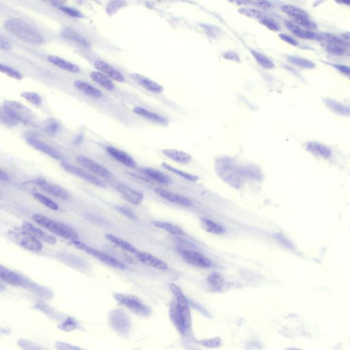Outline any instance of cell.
Masks as SVG:
<instances>
[{
	"label": "cell",
	"mask_w": 350,
	"mask_h": 350,
	"mask_svg": "<svg viewBox=\"0 0 350 350\" xmlns=\"http://www.w3.org/2000/svg\"><path fill=\"white\" fill-rule=\"evenodd\" d=\"M279 37L281 38V39L283 40V41H285V43L293 45V46H298V42H297L295 38H292V36H289L288 34H281L279 35Z\"/></svg>",
	"instance_id": "obj_57"
},
{
	"label": "cell",
	"mask_w": 350,
	"mask_h": 350,
	"mask_svg": "<svg viewBox=\"0 0 350 350\" xmlns=\"http://www.w3.org/2000/svg\"><path fill=\"white\" fill-rule=\"evenodd\" d=\"M72 243L75 245V247L83 250L85 253L90 255V256L97 259L98 260L100 261L103 263L106 264V265L110 266V267H113V268L115 269H125L126 267L123 262H120V261L117 260V259L114 258V257L110 256V255H108V254L103 253V252H101L100 250L95 249V248L88 246L87 245L84 244V243L80 242V241H73Z\"/></svg>",
	"instance_id": "obj_6"
},
{
	"label": "cell",
	"mask_w": 350,
	"mask_h": 350,
	"mask_svg": "<svg viewBox=\"0 0 350 350\" xmlns=\"http://www.w3.org/2000/svg\"><path fill=\"white\" fill-rule=\"evenodd\" d=\"M5 29L26 43L41 45L44 43L43 35L34 26L19 19H10L4 24Z\"/></svg>",
	"instance_id": "obj_1"
},
{
	"label": "cell",
	"mask_w": 350,
	"mask_h": 350,
	"mask_svg": "<svg viewBox=\"0 0 350 350\" xmlns=\"http://www.w3.org/2000/svg\"><path fill=\"white\" fill-rule=\"evenodd\" d=\"M170 289H171L172 293L174 294L175 300L177 303L178 310H179V312L181 313L185 327L188 330L190 328L191 323H192L188 300H187L181 289L176 286V285L171 284V286H170Z\"/></svg>",
	"instance_id": "obj_7"
},
{
	"label": "cell",
	"mask_w": 350,
	"mask_h": 350,
	"mask_svg": "<svg viewBox=\"0 0 350 350\" xmlns=\"http://www.w3.org/2000/svg\"><path fill=\"white\" fill-rule=\"evenodd\" d=\"M339 3H344V4L347 5V6H350V1H339Z\"/></svg>",
	"instance_id": "obj_63"
},
{
	"label": "cell",
	"mask_w": 350,
	"mask_h": 350,
	"mask_svg": "<svg viewBox=\"0 0 350 350\" xmlns=\"http://www.w3.org/2000/svg\"><path fill=\"white\" fill-rule=\"evenodd\" d=\"M134 113L137 114L139 116L144 117V118L148 119L150 121L156 122V123L161 124V125H166L168 120L164 117L161 116L158 114L153 113L149 110L145 109V108L136 107L134 109Z\"/></svg>",
	"instance_id": "obj_31"
},
{
	"label": "cell",
	"mask_w": 350,
	"mask_h": 350,
	"mask_svg": "<svg viewBox=\"0 0 350 350\" xmlns=\"http://www.w3.org/2000/svg\"><path fill=\"white\" fill-rule=\"evenodd\" d=\"M206 281L210 289L215 292L221 290L225 285V278L221 274L217 272L210 274Z\"/></svg>",
	"instance_id": "obj_37"
},
{
	"label": "cell",
	"mask_w": 350,
	"mask_h": 350,
	"mask_svg": "<svg viewBox=\"0 0 350 350\" xmlns=\"http://www.w3.org/2000/svg\"><path fill=\"white\" fill-rule=\"evenodd\" d=\"M282 11L291 17L293 20L302 18V17H309V13L305 10L293 5H283L281 7Z\"/></svg>",
	"instance_id": "obj_35"
},
{
	"label": "cell",
	"mask_w": 350,
	"mask_h": 350,
	"mask_svg": "<svg viewBox=\"0 0 350 350\" xmlns=\"http://www.w3.org/2000/svg\"><path fill=\"white\" fill-rule=\"evenodd\" d=\"M61 166H62V169L64 171L70 173V174L78 176V177L85 180L86 181L88 182L91 184L96 185V186L99 187V188H106V185L102 180L98 178L97 176H94V175L90 174V173L85 171V170L75 167L74 166L70 165L67 163H62Z\"/></svg>",
	"instance_id": "obj_9"
},
{
	"label": "cell",
	"mask_w": 350,
	"mask_h": 350,
	"mask_svg": "<svg viewBox=\"0 0 350 350\" xmlns=\"http://www.w3.org/2000/svg\"><path fill=\"white\" fill-rule=\"evenodd\" d=\"M77 160L80 165L85 167L90 172L93 173L94 175L106 178H111L113 176V173L108 171L106 168L95 161L91 160L88 157L84 156V155H79Z\"/></svg>",
	"instance_id": "obj_11"
},
{
	"label": "cell",
	"mask_w": 350,
	"mask_h": 350,
	"mask_svg": "<svg viewBox=\"0 0 350 350\" xmlns=\"http://www.w3.org/2000/svg\"><path fill=\"white\" fill-rule=\"evenodd\" d=\"M15 237L17 239V242L22 247L29 250V251L38 253L43 248L42 241L37 238L31 235L29 233L26 232L22 229V232L15 233Z\"/></svg>",
	"instance_id": "obj_10"
},
{
	"label": "cell",
	"mask_w": 350,
	"mask_h": 350,
	"mask_svg": "<svg viewBox=\"0 0 350 350\" xmlns=\"http://www.w3.org/2000/svg\"><path fill=\"white\" fill-rule=\"evenodd\" d=\"M29 143L31 146L34 147V148L38 150H40L42 153L47 154L49 156L57 159V160H61L62 159V155L57 149H55L54 147L51 146L50 145L43 143V142L38 141V140L34 139V138H29Z\"/></svg>",
	"instance_id": "obj_23"
},
{
	"label": "cell",
	"mask_w": 350,
	"mask_h": 350,
	"mask_svg": "<svg viewBox=\"0 0 350 350\" xmlns=\"http://www.w3.org/2000/svg\"><path fill=\"white\" fill-rule=\"evenodd\" d=\"M61 34L64 37L74 41L75 43H78L79 45H82V46L85 47H90V43L86 39V38L84 37L82 35L79 34L78 31L74 30V29L66 28V29H62Z\"/></svg>",
	"instance_id": "obj_33"
},
{
	"label": "cell",
	"mask_w": 350,
	"mask_h": 350,
	"mask_svg": "<svg viewBox=\"0 0 350 350\" xmlns=\"http://www.w3.org/2000/svg\"><path fill=\"white\" fill-rule=\"evenodd\" d=\"M162 153L169 158L170 160L181 164H189L192 160V157L190 154L185 153L184 151L177 149H164L162 150Z\"/></svg>",
	"instance_id": "obj_25"
},
{
	"label": "cell",
	"mask_w": 350,
	"mask_h": 350,
	"mask_svg": "<svg viewBox=\"0 0 350 350\" xmlns=\"http://www.w3.org/2000/svg\"><path fill=\"white\" fill-rule=\"evenodd\" d=\"M333 66L339 72L350 78V66L341 64H334Z\"/></svg>",
	"instance_id": "obj_56"
},
{
	"label": "cell",
	"mask_w": 350,
	"mask_h": 350,
	"mask_svg": "<svg viewBox=\"0 0 350 350\" xmlns=\"http://www.w3.org/2000/svg\"><path fill=\"white\" fill-rule=\"evenodd\" d=\"M90 78L94 82L104 88L106 90H113L115 88V85L110 80V78L100 72H92L90 74Z\"/></svg>",
	"instance_id": "obj_38"
},
{
	"label": "cell",
	"mask_w": 350,
	"mask_h": 350,
	"mask_svg": "<svg viewBox=\"0 0 350 350\" xmlns=\"http://www.w3.org/2000/svg\"><path fill=\"white\" fill-rule=\"evenodd\" d=\"M179 254L184 262L194 267L199 268H208L211 267V260L203 254L194 250L183 249L179 250Z\"/></svg>",
	"instance_id": "obj_8"
},
{
	"label": "cell",
	"mask_w": 350,
	"mask_h": 350,
	"mask_svg": "<svg viewBox=\"0 0 350 350\" xmlns=\"http://www.w3.org/2000/svg\"><path fill=\"white\" fill-rule=\"evenodd\" d=\"M0 47H1V50H9L11 48V45H10L8 40L3 37H1V40H0Z\"/></svg>",
	"instance_id": "obj_59"
},
{
	"label": "cell",
	"mask_w": 350,
	"mask_h": 350,
	"mask_svg": "<svg viewBox=\"0 0 350 350\" xmlns=\"http://www.w3.org/2000/svg\"><path fill=\"white\" fill-rule=\"evenodd\" d=\"M117 190L125 201L135 205L141 204L144 199L143 193L130 188L128 185L118 184L117 185Z\"/></svg>",
	"instance_id": "obj_13"
},
{
	"label": "cell",
	"mask_w": 350,
	"mask_h": 350,
	"mask_svg": "<svg viewBox=\"0 0 350 350\" xmlns=\"http://www.w3.org/2000/svg\"><path fill=\"white\" fill-rule=\"evenodd\" d=\"M295 24L300 27H302L303 29H308V30L312 31L313 29H317V24L310 19V17H302L293 20Z\"/></svg>",
	"instance_id": "obj_46"
},
{
	"label": "cell",
	"mask_w": 350,
	"mask_h": 350,
	"mask_svg": "<svg viewBox=\"0 0 350 350\" xmlns=\"http://www.w3.org/2000/svg\"><path fill=\"white\" fill-rule=\"evenodd\" d=\"M0 278L1 281L6 284L22 288L26 279V278L21 274L3 266H1L0 267Z\"/></svg>",
	"instance_id": "obj_16"
},
{
	"label": "cell",
	"mask_w": 350,
	"mask_h": 350,
	"mask_svg": "<svg viewBox=\"0 0 350 350\" xmlns=\"http://www.w3.org/2000/svg\"><path fill=\"white\" fill-rule=\"evenodd\" d=\"M117 209H118L119 212L121 213L122 214L127 217V218H130L131 220H136V218H137L135 213L128 207L117 206Z\"/></svg>",
	"instance_id": "obj_55"
},
{
	"label": "cell",
	"mask_w": 350,
	"mask_h": 350,
	"mask_svg": "<svg viewBox=\"0 0 350 350\" xmlns=\"http://www.w3.org/2000/svg\"><path fill=\"white\" fill-rule=\"evenodd\" d=\"M260 20L262 24H263L265 27L271 29V30L278 31L280 29V26H278L277 23H276L275 21L273 20L272 19L269 18V17L262 15Z\"/></svg>",
	"instance_id": "obj_50"
},
{
	"label": "cell",
	"mask_w": 350,
	"mask_h": 350,
	"mask_svg": "<svg viewBox=\"0 0 350 350\" xmlns=\"http://www.w3.org/2000/svg\"><path fill=\"white\" fill-rule=\"evenodd\" d=\"M343 36L346 39L350 40V33H345V34H343Z\"/></svg>",
	"instance_id": "obj_62"
},
{
	"label": "cell",
	"mask_w": 350,
	"mask_h": 350,
	"mask_svg": "<svg viewBox=\"0 0 350 350\" xmlns=\"http://www.w3.org/2000/svg\"><path fill=\"white\" fill-rule=\"evenodd\" d=\"M0 178L2 181H7L8 179V175L6 173L3 172V171H1L0 173Z\"/></svg>",
	"instance_id": "obj_61"
},
{
	"label": "cell",
	"mask_w": 350,
	"mask_h": 350,
	"mask_svg": "<svg viewBox=\"0 0 350 350\" xmlns=\"http://www.w3.org/2000/svg\"><path fill=\"white\" fill-rule=\"evenodd\" d=\"M59 127V124L57 120H49L45 125V131L50 135L57 134Z\"/></svg>",
	"instance_id": "obj_53"
},
{
	"label": "cell",
	"mask_w": 350,
	"mask_h": 350,
	"mask_svg": "<svg viewBox=\"0 0 350 350\" xmlns=\"http://www.w3.org/2000/svg\"><path fill=\"white\" fill-rule=\"evenodd\" d=\"M252 55L256 59L257 62L262 67L266 69H272L274 67V63L268 57H266L263 54L257 52V51L252 50Z\"/></svg>",
	"instance_id": "obj_40"
},
{
	"label": "cell",
	"mask_w": 350,
	"mask_h": 350,
	"mask_svg": "<svg viewBox=\"0 0 350 350\" xmlns=\"http://www.w3.org/2000/svg\"><path fill=\"white\" fill-rule=\"evenodd\" d=\"M22 229L26 232L29 233L31 235L37 238L40 241H44L47 244L54 245L57 243V239L54 235L44 232L41 229L38 228L36 226L33 225L29 222H24Z\"/></svg>",
	"instance_id": "obj_14"
},
{
	"label": "cell",
	"mask_w": 350,
	"mask_h": 350,
	"mask_svg": "<svg viewBox=\"0 0 350 350\" xmlns=\"http://www.w3.org/2000/svg\"><path fill=\"white\" fill-rule=\"evenodd\" d=\"M33 220L38 225L47 229L52 233L71 241H79L78 234L75 231L64 224L52 220L46 216L36 214L32 216Z\"/></svg>",
	"instance_id": "obj_3"
},
{
	"label": "cell",
	"mask_w": 350,
	"mask_h": 350,
	"mask_svg": "<svg viewBox=\"0 0 350 350\" xmlns=\"http://www.w3.org/2000/svg\"><path fill=\"white\" fill-rule=\"evenodd\" d=\"M323 102L326 105L327 107L333 112L334 113L339 115H343V116H350V107L345 105L344 103H341L330 99V98H326L323 99Z\"/></svg>",
	"instance_id": "obj_28"
},
{
	"label": "cell",
	"mask_w": 350,
	"mask_h": 350,
	"mask_svg": "<svg viewBox=\"0 0 350 350\" xmlns=\"http://www.w3.org/2000/svg\"><path fill=\"white\" fill-rule=\"evenodd\" d=\"M114 297L120 305L125 306L134 314L145 318L149 317L151 314L150 308L138 297L128 294L117 293L114 295Z\"/></svg>",
	"instance_id": "obj_5"
},
{
	"label": "cell",
	"mask_w": 350,
	"mask_h": 350,
	"mask_svg": "<svg viewBox=\"0 0 350 350\" xmlns=\"http://www.w3.org/2000/svg\"><path fill=\"white\" fill-rule=\"evenodd\" d=\"M32 113L29 108L16 101H5L3 106L1 120L8 125H14L18 122L29 124L32 120Z\"/></svg>",
	"instance_id": "obj_2"
},
{
	"label": "cell",
	"mask_w": 350,
	"mask_h": 350,
	"mask_svg": "<svg viewBox=\"0 0 350 350\" xmlns=\"http://www.w3.org/2000/svg\"><path fill=\"white\" fill-rule=\"evenodd\" d=\"M137 260L143 264H145L153 268L161 269V270H166L169 268V265L164 261L153 256L151 254L146 253V252L138 251L135 255Z\"/></svg>",
	"instance_id": "obj_15"
},
{
	"label": "cell",
	"mask_w": 350,
	"mask_h": 350,
	"mask_svg": "<svg viewBox=\"0 0 350 350\" xmlns=\"http://www.w3.org/2000/svg\"><path fill=\"white\" fill-rule=\"evenodd\" d=\"M256 3L257 6L261 7V8H270L271 6H272L270 3L265 1H257Z\"/></svg>",
	"instance_id": "obj_60"
},
{
	"label": "cell",
	"mask_w": 350,
	"mask_h": 350,
	"mask_svg": "<svg viewBox=\"0 0 350 350\" xmlns=\"http://www.w3.org/2000/svg\"><path fill=\"white\" fill-rule=\"evenodd\" d=\"M0 69H1V73H4V74L8 75L10 78L15 79V80H20L23 78L22 73L17 71V70L10 67V66L1 64Z\"/></svg>",
	"instance_id": "obj_49"
},
{
	"label": "cell",
	"mask_w": 350,
	"mask_h": 350,
	"mask_svg": "<svg viewBox=\"0 0 350 350\" xmlns=\"http://www.w3.org/2000/svg\"><path fill=\"white\" fill-rule=\"evenodd\" d=\"M36 184L38 185L45 192L52 194L54 197L59 198V199H69V193L65 189L59 186V185L54 184V183H49L45 180H36Z\"/></svg>",
	"instance_id": "obj_17"
},
{
	"label": "cell",
	"mask_w": 350,
	"mask_h": 350,
	"mask_svg": "<svg viewBox=\"0 0 350 350\" xmlns=\"http://www.w3.org/2000/svg\"><path fill=\"white\" fill-rule=\"evenodd\" d=\"M133 78L141 87L145 88L146 90L155 92V93H160L164 90L162 86L158 85L157 82H154L146 77L143 76V75L136 74L134 75Z\"/></svg>",
	"instance_id": "obj_27"
},
{
	"label": "cell",
	"mask_w": 350,
	"mask_h": 350,
	"mask_svg": "<svg viewBox=\"0 0 350 350\" xmlns=\"http://www.w3.org/2000/svg\"><path fill=\"white\" fill-rule=\"evenodd\" d=\"M74 86L77 89L82 91L88 97L94 98V99H99L102 97V92L99 89L96 88L93 86L87 83V82L78 80V81L75 82Z\"/></svg>",
	"instance_id": "obj_29"
},
{
	"label": "cell",
	"mask_w": 350,
	"mask_h": 350,
	"mask_svg": "<svg viewBox=\"0 0 350 350\" xmlns=\"http://www.w3.org/2000/svg\"><path fill=\"white\" fill-rule=\"evenodd\" d=\"M106 237L110 242L113 243L114 244L116 245L118 247L125 250V251L128 252L129 253L136 255V254L139 251L137 248L133 246V245L128 242V241H125V239H122V238L117 237V236L115 235V234L106 233Z\"/></svg>",
	"instance_id": "obj_30"
},
{
	"label": "cell",
	"mask_w": 350,
	"mask_h": 350,
	"mask_svg": "<svg viewBox=\"0 0 350 350\" xmlns=\"http://www.w3.org/2000/svg\"><path fill=\"white\" fill-rule=\"evenodd\" d=\"M323 38L327 42L325 50L328 53L336 57H341L346 53V45L341 38L329 34L323 35Z\"/></svg>",
	"instance_id": "obj_12"
},
{
	"label": "cell",
	"mask_w": 350,
	"mask_h": 350,
	"mask_svg": "<svg viewBox=\"0 0 350 350\" xmlns=\"http://www.w3.org/2000/svg\"><path fill=\"white\" fill-rule=\"evenodd\" d=\"M169 315L170 319L178 332L182 335H185L187 328L184 324V322H183L181 313L179 312V310H178L176 300H173L171 302V306H170Z\"/></svg>",
	"instance_id": "obj_19"
},
{
	"label": "cell",
	"mask_w": 350,
	"mask_h": 350,
	"mask_svg": "<svg viewBox=\"0 0 350 350\" xmlns=\"http://www.w3.org/2000/svg\"><path fill=\"white\" fill-rule=\"evenodd\" d=\"M48 61L52 63V64H53L54 65L64 70V71H68V72L74 73H80V69L78 66L73 64L72 62H69V61L62 58L52 56V57H48Z\"/></svg>",
	"instance_id": "obj_26"
},
{
	"label": "cell",
	"mask_w": 350,
	"mask_h": 350,
	"mask_svg": "<svg viewBox=\"0 0 350 350\" xmlns=\"http://www.w3.org/2000/svg\"><path fill=\"white\" fill-rule=\"evenodd\" d=\"M288 61L294 65L302 68L304 69H313L316 68V64L310 59L304 58L295 57V56H289Z\"/></svg>",
	"instance_id": "obj_39"
},
{
	"label": "cell",
	"mask_w": 350,
	"mask_h": 350,
	"mask_svg": "<svg viewBox=\"0 0 350 350\" xmlns=\"http://www.w3.org/2000/svg\"><path fill=\"white\" fill-rule=\"evenodd\" d=\"M107 151L115 160L118 161L120 164L129 168L136 167V163L133 157L125 152L113 146H108L107 148Z\"/></svg>",
	"instance_id": "obj_22"
},
{
	"label": "cell",
	"mask_w": 350,
	"mask_h": 350,
	"mask_svg": "<svg viewBox=\"0 0 350 350\" xmlns=\"http://www.w3.org/2000/svg\"><path fill=\"white\" fill-rule=\"evenodd\" d=\"M199 343L201 346L209 348V349H216V348L221 347L222 344V339L220 337L204 339V340L199 341Z\"/></svg>",
	"instance_id": "obj_47"
},
{
	"label": "cell",
	"mask_w": 350,
	"mask_h": 350,
	"mask_svg": "<svg viewBox=\"0 0 350 350\" xmlns=\"http://www.w3.org/2000/svg\"><path fill=\"white\" fill-rule=\"evenodd\" d=\"M17 345L22 350H51L29 339H19Z\"/></svg>",
	"instance_id": "obj_42"
},
{
	"label": "cell",
	"mask_w": 350,
	"mask_h": 350,
	"mask_svg": "<svg viewBox=\"0 0 350 350\" xmlns=\"http://www.w3.org/2000/svg\"><path fill=\"white\" fill-rule=\"evenodd\" d=\"M126 3L123 1H110L107 6L106 11L108 15L112 16L118 11L122 7L125 6Z\"/></svg>",
	"instance_id": "obj_51"
},
{
	"label": "cell",
	"mask_w": 350,
	"mask_h": 350,
	"mask_svg": "<svg viewBox=\"0 0 350 350\" xmlns=\"http://www.w3.org/2000/svg\"><path fill=\"white\" fill-rule=\"evenodd\" d=\"M163 167L164 169L168 170L169 171H171L174 173V174L178 175V176H181L182 178H185V179L188 180L192 182L197 181L199 179V177L195 175L190 174V173L184 172V171H182L181 170L176 169V168L173 167V166L169 165V164H166V163H163Z\"/></svg>",
	"instance_id": "obj_43"
},
{
	"label": "cell",
	"mask_w": 350,
	"mask_h": 350,
	"mask_svg": "<svg viewBox=\"0 0 350 350\" xmlns=\"http://www.w3.org/2000/svg\"><path fill=\"white\" fill-rule=\"evenodd\" d=\"M35 307L41 311V312L45 313L46 316H48L49 318H52V319L58 320L60 319L61 317H62L61 313L57 312L53 308L51 307L50 306L47 305V304L37 303L35 305Z\"/></svg>",
	"instance_id": "obj_45"
},
{
	"label": "cell",
	"mask_w": 350,
	"mask_h": 350,
	"mask_svg": "<svg viewBox=\"0 0 350 350\" xmlns=\"http://www.w3.org/2000/svg\"><path fill=\"white\" fill-rule=\"evenodd\" d=\"M306 150L314 155L322 159H329L332 155L330 148L326 145L318 142H309L306 144Z\"/></svg>",
	"instance_id": "obj_21"
},
{
	"label": "cell",
	"mask_w": 350,
	"mask_h": 350,
	"mask_svg": "<svg viewBox=\"0 0 350 350\" xmlns=\"http://www.w3.org/2000/svg\"><path fill=\"white\" fill-rule=\"evenodd\" d=\"M108 324L121 337H127L131 331V321L127 313L121 309H114L108 317Z\"/></svg>",
	"instance_id": "obj_4"
},
{
	"label": "cell",
	"mask_w": 350,
	"mask_h": 350,
	"mask_svg": "<svg viewBox=\"0 0 350 350\" xmlns=\"http://www.w3.org/2000/svg\"><path fill=\"white\" fill-rule=\"evenodd\" d=\"M224 57H225L226 59L236 61V62H239V61L240 60L239 56H238L237 54L234 53V52H232V51L226 52V53L224 54Z\"/></svg>",
	"instance_id": "obj_58"
},
{
	"label": "cell",
	"mask_w": 350,
	"mask_h": 350,
	"mask_svg": "<svg viewBox=\"0 0 350 350\" xmlns=\"http://www.w3.org/2000/svg\"><path fill=\"white\" fill-rule=\"evenodd\" d=\"M143 172L150 179L153 180L157 183H161V184L167 185L171 182V178L158 170L146 168V169H143Z\"/></svg>",
	"instance_id": "obj_34"
},
{
	"label": "cell",
	"mask_w": 350,
	"mask_h": 350,
	"mask_svg": "<svg viewBox=\"0 0 350 350\" xmlns=\"http://www.w3.org/2000/svg\"><path fill=\"white\" fill-rule=\"evenodd\" d=\"M59 9L62 10L63 13L69 15L70 17H73V18H81V17H82V14L80 10L71 8V7L65 6H60L59 7Z\"/></svg>",
	"instance_id": "obj_52"
},
{
	"label": "cell",
	"mask_w": 350,
	"mask_h": 350,
	"mask_svg": "<svg viewBox=\"0 0 350 350\" xmlns=\"http://www.w3.org/2000/svg\"><path fill=\"white\" fill-rule=\"evenodd\" d=\"M56 348L57 350H87L63 341H58L56 344Z\"/></svg>",
	"instance_id": "obj_54"
},
{
	"label": "cell",
	"mask_w": 350,
	"mask_h": 350,
	"mask_svg": "<svg viewBox=\"0 0 350 350\" xmlns=\"http://www.w3.org/2000/svg\"><path fill=\"white\" fill-rule=\"evenodd\" d=\"M285 26L288 29L297 37L302 38L304 40H314L318 38V34L316 32L311 30H308L301 28L300 26L295 25L293 23L290 22H285Z\"/></svg>",
	"instance_id": "obj_24"
},
{
	"label": "cell",
	"mask_w": 350,
	"mask_h": 350,
	"mask_svg": "<svg viewBox=\"0 0 350 350\" xmlns=\"http://www.w3.org/2000/svg\"><path fill=\"white\" fill-rule=\"evenodd\" d=\"M21 96L23 98L32 103L35 106H40L42 103V99L39 94L34 92H23Z\"/></svg>",
	"instance_id": "obj_48"
},
{
	"label": "cell",
	"mask_w": 350,
	"mask_h": 350,
	"mask_svg": "<svg viewBox=\"0 0 350 350\" xmlns=\"http://www.w3.org/2000/svg\"><path fill=\"white\" fill-rule=\"evenodd\" d=\"M155 192L163 199L169 201V202L173 203V204L184 206H190L192 204V201L188 198L173 193V192L164 190V189L157 188L155 190Z\"/></svg>",
	"instance_id": "obj_20"
},
{
	"label": "cell",
	"mask_w": 350,
	"mask_h": 350,
	"mask_svg": "<svg viewBox=\"0 0 350 350\" xmlns=\"http://www.w3.org/2000/svg\"><path fill=\"white\" fill-rule=\"evenodd\" d=\"M59 329L64 332H71L80 328V323L74 318L69 317L61 322L58 325Z\"/></svg>",
	"instance_id": "obj_41"
},
{
	"label": "cell",
	"mask_w": 350,
	"mask_h": 350,
	"mask_svg": "<svg viewBox=\"0 0 350 350\" xmlns=\"http://www.w3.org/2000/svg\"><path fill=\"white\" fill-rule=\"evenodd\" d=\"M200 220L203 229L209 233L222 234L225 233L226 232L225 229L222 225H219L213 220L206 218H201Z\"/></svg>",
	"instance_id": "obj_32"
},
{
	"label": "cell",
	"mask_w": 350,
	"mask_h": 350,
	"mask_svg": "<svg viewBox=\"0 0 350 350\" xmlns=\"http://www.w3.org/2000/svg\"><path fill=\"white\" fill-rule=\"evenodd\" d=\"M33 196H34V199L38 201L40 204H43L44 206H46L49 209L54 210V211H57V210L59 209L58 204L55 201L46 197V196L38 193V192H35Z\"/></svg>",
	"instance_id": "obj_44"
},
{
	"label": "cell",
	"mask_w": 350,
	"mask_h": 350,
	"mask_svg": "<svg viewBox=\"0 0 350 350\" xmlns=\"http://www.w3.org/2000/svg\"><path fill=\"white\" fill-rule=\"evenodd\" d=\"M153 224L157 228L162 229V230L165 231L166 232H169V233L175 234V235L176 236L185 235V232L183 229L178 227V226L169 223V222L155 221L153 222Z\"/></svg>",
	"instance_id": "obj_36"
},
{
	"label": "cell",
	"mask_w": 350,
	"mask_h": 350,
	"mask_svg": "<svg viewBox=\"0 0 350 350\" xmlns=\"http://www.w3.org/2000/svg\"><path fill=\"white\" fill-rule=\"evenodd\" d=\"M94 66L99 71V72L106 75L108 78L115 80V81L122 82L125 80L122 73L119 72L118 70L113 67L108 63L103 62V61H96L94 62Z\"/></svg>",
	"instance_id": "obj_18"
}]
</instances>
